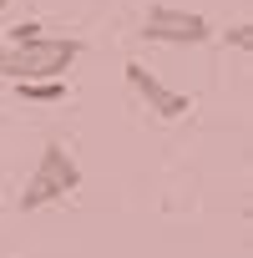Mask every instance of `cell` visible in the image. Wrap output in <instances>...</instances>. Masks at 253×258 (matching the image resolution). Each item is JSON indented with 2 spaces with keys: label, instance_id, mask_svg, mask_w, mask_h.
I'll list each match as a JSON object with an SVG mask.
<instances>
[{
  "label": "cell",
  "instance_id": "ba28073f",
  "mask_svg": "<svg viewBox=\"0 0 253 258\" xmlns=\"http://www.w3.org/2000/svg\"><path fill=\"white\" fill-rule=\"evenodd\" d=\"M6 6H11V0H0V11H6Z\"/></svg>",
  "mask_w": 253,
  "mask_h": 258
},
{
  "label": "cell",
  "instance_id": "3957f363",
  "mask_svg": "<svg viewBox=\"0 0 253 258\" xmlns=\"http://www.w3.org/2000/svg\"><path fill=\"white\" fill-rule=\"evenodd\" d=\"M142 41H152V46H203V41H213V26H208V16H198V11L152 6L147 21H142Z\"/></svg>",
  "mask_w": 253,
  "mask_h": 258
},
{
  "label": "cell",
  "instance_id": "5b68a950",
  "mask_svg": "<svg viewBox=\"0 0 253 258\" xmlns=\"http://www.w3.org/2000/svg\"><path fill=\"white\" fill-rule=\"evenodd\" d=\"M11 86H16L21 101H36V106H51V101H66L71 96L66 76H51V81H11Z\"/></svg>",
  "mask_w": 253,
  "mask_h": 258
},
{
  "label": "cell",
  "instance_id": "6da1fadb",
  "mask_svg": "<svg viewBox=\"0 0 253 258\" xmlns=\"http://www.w3.org/2000/svg\"><path fill=\"white\" fill-rule=\"evenodd\" d=\"M81 51L86 46L76 36H36L21 46H0V76L6 81H51V76H66L81 61Z\"/></svg>",
  "mask_w": 253,
  "mask_h": 258
},
{
  "label": "cell",
  "instance_id": "8992f818",
  "mask_svg": "<svg viewBox=\"0 0 253 258\" xmlns=\"http://www.w3.org/2000/svg\"><path fill=\"white\" fill-rule=\"evenodd\" d=\"M36 36H46V26H41V21H21V26H11V31H0V41H11V46L36 41Z\"/></svg>",
  "mask_w": 253,
  "mask_h": 258
},
{
  "label": "cell",
  "instance_id": "7a4b0ae2",
  "mask_svg": "<svg viewBox=\"0 0 253 258\" xmlns=\"http://www.w3.org/2000/svg\"><path fill=\"white\" fill-rule=\"evenodd\" d=\"M76 187H81V167H76V157H71L61 142H46L41 157H36V172L26 177V187H21V198H16V208H21V213H41V208L71 198Z\"/></svg>",
  "mask_w": 253,
  "mask_h": 258
},
{
  "label": "cell",
  "instance_id": "277c9868",
  "mask_svg": "<svg viewBox=\"0 0 253 258\" xmlns=\"http://www.w3.org/2000/svg\"><path fill=\"white\" fill-rule=\"evenodd\" d=\"M121 76H126V86H132V91L147 101V111H152V116H162V121H182V116L193 111V96H187V91H172L167 81H157L142 61H126V71H121Z\"/></svg>",
  "mask_w": 253,
  "mask_h": 258
},
{
  "label": "cell",
  "instance_id": "52a82bcc",
  "mask_svg": "<svg viewBox=\"0 0 253 258\" xmlns=\"http://www.w3.org/2000/svg\"><path fill=\"white\" fill-rule=\"evenodd\" d=\"M233 51H253V26L248 21H238V26H228V36H223Z\"/></svg>",
  "mask_w": 253,
  "mask_h": 258
}]
</instances>
